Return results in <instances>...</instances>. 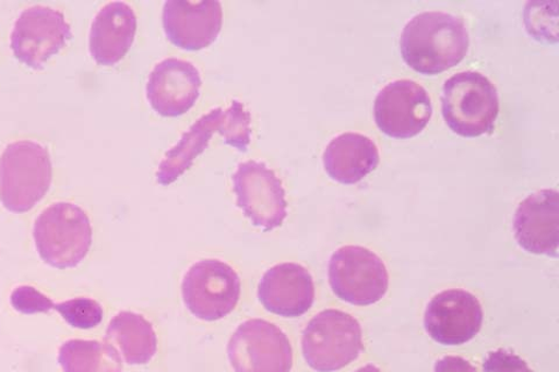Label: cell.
<instances>
[{
  "instance_id": "obj_1",
  "label": "cell",
  "mask_w": 559,
  "mask_h": 372,
  "mask_svg": "<svg viewBox=\"0 0 559 372\" xmlns=\"http://www.w3.org/2000/svg\"><path fill=\"white\" fill-rule=\"evenodd\" d=\"M469 37L461 16L445 12L416 14L402 31V58L415 72L436 75L461 63L467 55Z\"/></svg>"
},
{
  "instance_id": "obj_2",
  "label": "cell",
  "mask_w": 559,
  "mask_h": 372,
  "mask_svg": "<svg viewBox=\"0 0 559 372\" xmlns=\"http://www.w3.org/2000/svg\"><path fill=\"white\" fill-rule=\"evenodd\" d=\"M52 181L48 149L34 141H15L0 156V202L25 214L46 196Z\"/></svg>"
},
{
  "instance_id": "obj_3",
  "label": "cell",
  "mask_w": 559,
  "mask_h": 372,
  "mask_svg": "<svg viewBox=\"0 0 559 372\" xmlns=\"http://www.w3.org/2000/svg\"><path fill=\"white\" fill-rule=\"evenodd\" d=\"M35 247L52 268H75L93 243V227L85 212L73 203H56L45 208L33 227Z\"/></svg>"
},
{
  "instance_id": "obj_4",
  "label": "cell",
  "mask_w": 559,
  "mask_h": 372,
  "mask_svg": "<svg viewBox=\"0 0 559 372\" xmlns=\"http://www.w3.org/2000/svg\"><path fill=\"white\" fill-rule=\"evenodd\" d=\"M500 104L496 85L477 72H464L445 81L442 113L453 133L464 137L491 134Z\"/></svg>"
},
{
  "instance_id": "obj_5",
  "label": "cell",
  "mask_w": 559,
  "mask_h": 372,
  "mask_svg": "<svg viewBox=\"0 0 559 372\" xmlns=\"http://www.w3.org/2000/svg\"><path fill=\"white\" fill-rule=\"evenodd\" d=\"M362 350L361 326L357 319L343 311H322L304 331V357L314 371H338L356 361Z\"/></svg>"
},
{
  "instance_id": "obj_6",
  "label": "cell",
  "mask_w": 559,
  "mask_h": 372,
  "mask_svg": "<svg viewBox=\"0 0 559 372\" xmlns=\"http://www.w3.org/2000/svg\"><path fill=\"white\" fill-rule=\"evenodd\" d=\"M332 291L346 303L370 307L386 295L390 276L382 260L367 248L345 245L329 262Z\"/></svg>"
},
{
  "instance_id": "obj_7",
  "label": "cell",
  "mask_w": 559,
  "mask_h": 372,
  "mask_svg": "<svg viewBox=\"0 0 559 372\" xmlns=\"http://www.w3.org/2000/svg\"><path fill=\"white\" fill-rule=\"evenodd\" d=\"M240 278L231 265L207 259L192 264L182 280V298L192 315L217 322L229 315L240 298Z\"/></svg>"
},
{
  "instance_id": "obj_8",
  "label": "cell",
  "mask_w": 559,
  "mask_h": 372,
  "mask_svg": "<svg viewBox=\"0 0 559 372\" xmlns=\"http://www.w3.org/2000/svg\"><path fill=\"white\" fill-rule=\"evenodd\" d=\"M235 372H290L293 349L287 335L262 319L242 323L227 345Z\"/></svg>"
},
{
  "instance_id": "obj_9",
  "label": "cell",
  "mask_w": 559,
  "mask_h": 372,
  "mask_svg": "<svg viewBox=\"0 0 559 372\" xmlns=\"http://www.w3.org/2000/svg\"><path fill=\"white\" fill-rule=\"evenodd\" d=\"M237 205L264 232L282 226L288 215L282 180L265 164L254 159L241 163L233 176Z\"/></svg>"
},
{
  "instance_id": "obj_10",
  "label": "cell",
  "mask_w": 559,
  "mask_h": 372,
  "mask_svg": "<svg viewBox=\"0 0 559 372\" xmlns=\"http://www.w3.org/2000/svg\"><path fill=\"white\" fill-rule=\"evenodd\" d=\"M70 38L72 27L62 12L34 5L17 16L11 34V48L17 60L33 69H41Z\"/></svg>"
},
{
  "instance_id": "obj_11",
  "label": "cell",
  "mask_w": 559,
  "mask_h": 372,
  "mask_svg": "<svg viewBox=\"0 0 559 372\" xmlns=\"http://www.w3.org/2000/svg\"><path fill=\"white\" fill-rule=\"evenodd\" d=\"M431 116L432 105L426 88L411 80L388 84L374 101L377 127L394 139H409L421 133Z\"/></svg>"
},
{
  "instance_id": "obj_12",
  "label": "cell",
  "mask_w": 559,
  "mask_h": 372,
  "mask_svg": "<svg viewBox=\"0 0 559 372\" xmlns=\"http://www.w3.org/2000/svg\"><path fill=\"white\" fill-rule=\"evenodd\" d=\"M484 312L479 299L463 289L436 295L425 314L430 338L444 346L464 345L480 332Z\"/></svg>"
},
{
  "instance_id": "obj_13",
  "label": "cell",
  "mask_w": 559,
  "mask_h": 372,
  "mask_svg": "<svg viewBox=\"0 0 559 372\" xmlns=\"http://www.w3.org/2000/svg\"><path fill=\"white\" fill-rule=\"evenodd\" d=\"M201 74L190 61L167 58L150 73L146 94L152 109L164 117H178L189 111L200 96Z\"/></svg>"
},
{
  "instance_id": "obj_14",
  "label": "cell",
  "mask_w": 559,
  "mask_h": 372,
  "mask_svg": "<svg viewBox=\"0 0 559 372\" xmlns=\"http://www.w3.org/2000/svg\"><path fill=\"white\" fill-rule=\"evenodd\" d=\"M163 24L174 45L188 50L205 48L216 40L222 29V3L218 0H167Z\"/></svg>"
},
{
  "instance_id": "obj_15",
  "label": "cell",
  "mask_w": 559,
  "mask_h": 372,
  "mask_svg": "<svg viewBox=\"0 0 559 372\" xmlns=\"http://www.w3.org/2000/svg\"><path fill=\"white\" fill-rule=\"evenodd\" d=\"M514 232L524 251L556 257L559 244L558 192L540 190L524 200L516 209Z\"/></svg>"
},
{
  "instance_id": "obj_16",
  "label": "cell",
  "mask_w": 559,
  "mask_h": 372,
  "mask_svg": "<svg viewBox=\"0 0 559 372\" xmlns=\"http://www.w3.org/2000/svg\"><path fill=\"white\" fill-rule=\"evenodd\" d=\"M258 298L269 312L297 317L313 305L314 286L310 273L297 263H280L262 276Z\"/></svg>"
},
{
  "instance_id": "obj_17",
  "label": "cell",
  "mask_w": 559,
  "mask_h": 372,
  "mask_svg": "<svg viewBox=\"0 0 559 372\" xmlns=\"http://www.w3.org/2000/svg\"><path fill=\"white\" fill-rule=\"evenodd\" d=\"M136 15L126 2L105 4L95 15L90 49L94 60L103 65H112L127 56L136 32Z\"/></svg>"
},
{
  "instance_id": "obj_18",
  "label": "cell",
  "mask_w": 559,
  "mask_h": 372,
  "mask_svg": "<svg viewBox=\"0 0 559 372\" xmlns=\"http://www.w3.org/2000/svg\"><path fill=\"white\" fill-rule=\"evenodd\" d=\"M374 141L359 133H343L332 139L323 154L325 171L332 180L352 185L359 183L379 165Z\"/></svg>"
},
{
  "instance_id": "obj_19",
  "label": "cell",
  "mask_w": 559,
  "mask_h": 372,
  "mask_svg": "<svg viewBox=\"0 0 559 372\" xmlns=\"http://www.w3.org/2000/svg\"><path fill=\"white\" fill-rule=\"evenodd\" d=\"M224 110L215 108L199 118L173 146L157 168L156 180L167 187L179 179L207 147L210 139L219 132Z\"/></svg>"
},
{
  "instance_id": "obj_20",
  "label": "cell",
  "mask_w": 559,
  "mask_h": 372,
  "mask_svg": "<svg viewBox=\"0 0 559 372\" xmlns=\"http://www.w3.org/2000/svg\"><path fill=\"white\" fill-rule=\"evenodd\" d=\"M104 341L116 350L121 361L130 365L150 363L157 351L152 324L142 314L130 311H122L112 319Z\"/></svg>"
},
{
  "instance_id": "obj_21",
  "label": "cell",
  "mask_w": 559,
  "mask_h": 372,
  "mask_svg": "<svg viewBox=\"0 0 559 372\" xmlns=\"http://www.w3.org/2000/svg\"><path fill=\"white\" fill-rule=\"evenodd\" d=\"M63 372H122L116 350L105 343L69 340L59 350Z\"/></svg>"
},
{
  "instance_id": "obj_22",
  "label": "cell",
  "mask_w": 559,
  "mask_h": 372,
  "mask_svg": "<svg viewBox=\"0 0 559 372\" xmlns=\"http://www.w3.org/2000/svg\"><path fill=\"white\" fill-rule=\"evenodd\" d=\"M251 113L240 100L234 99L230 108L223 112L219 134L224 143L240 152H247L251 144Z\"/></svg>"
},
{
  "instance_id": "obj_23",
  "label": "cell",
  "mask_w": 559,
  "mask_h": 372,
  "mask_svg": "<svg viewBox=\"0 0 559 372\" xmlns=\"http://www.w3.org/2000/svg\"><path fill=\"white\" fill-rule=\"evenodd\" d=\"M63 321L79 329H92L103 321V308L91 298H74L62 301L55 307Z\"/></svg>"
},
{
  "instance_id": "obj_24",
  "label": "cell",
  "mask_w": 559,
  "mask_h": 372,
  "mask_svg": "<svg viewBox=\"0 0 559 372\" xmlns=\"http://www.w3.org/2000/svg\"><path fill=\"white\" fill-rule=\"evenodd\" d=\"M10 301L12 308L23 314L48 313L56 307L49 297L29 286L15 288Z\"/></svg>"
},
{
  "instance_id": "obj_25",
  "label": "cell",
  "mask_w": 559,
  "mask_h": 372,
  "mask_svg": "<svg viewBox=\"0 0 559 372\" xmlns=\"http://www.w3.org/2000/svg\"><path fill=\"white\" fill-rule=\"evenodd\" d=\"M483 372H534L526 361L516 353L498 349L488 353L483 363Z\"/></svg>"
},
{
  "instance_id": "obj_26",
  "label": "cell",
  "mask_w": 559,
  "mask_h": 372,
  "mask_svg": "<svg viewBox=\"0 0 559 372\" xmlns=\"http://www.w3.org/2000/svg\"><path fill=\"white\" fill-rule=\"evenodd\" d=\"M433 372H478L468 361L460 357H445L436 362Z\"/></svg>"
},
{
  "instance_id": "obj_27",
  "label": "cell",
  "mask_w": 559,
  "mask_h": 372,
  "mask_svg": "<svg viewBox=\"0 0 559 372\" xmlns=\"http://www.w3.org/2000/svg\"><path fill=\"white\" fill-rule=\"evenodd\" d=\"M356 372H381L380 369L374 364H366L358 369Z\"/></svg>"
}]
</instances>
